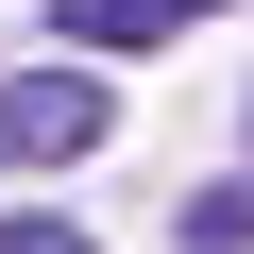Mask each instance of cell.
Here are the masks:
<instances>
[{"mask_svg": "<svg viewBox=\"0 0 254 254\" xmlns=\"http://www.w3.org/2000/svg\"><path fill=\"white\" fill-rule=\"evenodd\" d=\"M102 136H119L102 68H0V170H85Z\"/></svg>", "mask_w": 254, "mask_h": 254, "instance_id": "6da1fadb", "label": "cell"}, {"mask_svg": "<svg viewBox=\"0 0 254 254\" xmlns=\"http://www.w3.org/2000/svg\"><path fill=\"white\" fill-rule=\"evenodd\" d=\"M187 17H220V0H51V34H68L85 68H102V51H170Z\"/></svg>", "mask_w": 254, "mask_h": 254, "instance_id": "7a4b0ae2", "label": "cell"}, {"mask_svg": "<svg viewBox=\"0 0 254 254\" xmlns=\"http://www.w3.org/2000/svg\"><path fill=\"white\" fill-rule=\"evenodd\" d=\"M187 254H254V170L237 187H187Z\"/></svg>", "mask_w": 254, "mask_h": 254, "instance_id": "3957f363", "label": "cell"}, {"mask_svg": "<svg viewBox=\"0 0 254 254\" xmlns=\"http://www.w3.org/2000/svg\"><path fill=\"white\" fill-rule=\"evenodd\" d=\"M0 254H102V237H85V220H51V203H34V220H0Z\"/></svg>", "mask_w": 254, "mask_h": 254, "instance_id": "277c9868", "label": "cell"}]
</instances>
